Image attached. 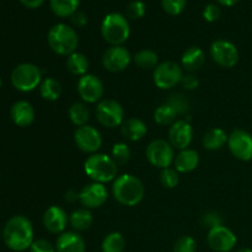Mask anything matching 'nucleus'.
I'll use <instances>...</instances> for the list:
<instances>
[{"instance_id": "nucleus-1", "label": "nucleus", "mask_w": 252, "mask_h": 252, "mask_svg": "<svg viewBox=\"0 0 252 252\" xmlns=\"http://www.w3.org/2000/svg\"><path fill=\"white\" fill-rule=\"evenodd\" d=\"M4 243L10 250L22 252L31 248L33 243V226L29 218L15 216L7 220L2 230Z\"/></svg>"}, {"instance_id": "nucleus-2", "label": "nucleus", "mask_w": 252, "mask_h": 252, "mask_svg": "<svg viewBox=\"0 0 252 252\" xmlns=\"http://www.w3.org/2000/svg\"><path fill=\"white\" fill-rule=\"evenodd\" d=\"M112 193L116 201L122 206L134 207L143 201L145 189L137 176L123 174L116 177L112 185Z\"/></svg>"}, {"instance_id": "nucleus-3", "label": "nucleus", "mask_w": 252, "mask_h": 252, "mask_svg": "<svg viewBox=\"0 0 252 252\" xmlns=\"http://www.w3.org/2000/svg\"><path fill=\"white\" fill-rule=\"evenodd\" d=\"M84 170L94 182L106 184V182L115 181L117 177L118 165L113 161L110 155L96 153V154H91L85 160Z\"/></svg>"}, {"instance_id": "nucleus-4", "label": "nucleus", "mask_w": 252, "mask_h": 252, "mask_svg": "<svg viewBox=\"0 0 252 252\" xmlns=\"http://www.w3.org/2000/svg\"><path fill=\"white\" fill-rule=\"evenodd\" d=\"M49 47L59 56H70L79 46V37L75 30L66 24H57L49 30L47 36Z\"/></svg>"}, {"instance_id": "nucleus-5", "label": "nucleus", "mask_w": 252, "mask_h": 252, "mask_svg": "<svg viewBox=\"0 0 252 252\" xmlns=\"http://www.w3.org/2000/svg\"><path fill=\"white\" fill-rule=\"evenodd\" d=\"M101 34L111 46H122L130 34V26L127 16L120 12L106 15L101 24Z\"/></svg>"}, {"instance_id": "nucleus-6", "label": "nucleus", "mask_w": 252, "mask_h": 252, "mask_svg": "<svg viewBox=\"0 0 252 252\" xmlns=\"http://www.w3.org/2000/svg\"><path fill=\"white\" fill-rule=\"evenodd\" d=\"M42 83V71L36 64H19L11 73V84L16 90L29 93L38 88Z\"/></svg>"}, {"instance_id": "nucleus-7", "label": "nucleus", "mask_w": 252, "mask_h": 252, "mask_svg": "<svg viewBox=\"0 0 252 252\" xmlns=\"http://www.w3.org/2000/svg\"><path fill=\"white\" fill-rule=\"evenodd\" d=\"M96 118L103 127L115 128L125 122V111L121 103L113 98H103L97 103Z\"/></svg>"}, {"instance_id": "nucleus-8", "label": "nucleus", "mask_w": 252, "mask_h": 252, "mask_svg": "<svg viewBox=\"0 0 252 252\" xmlns=\"http://www.w3.org/2000/svg\"><path fill=\"white\" fill-rule=\"evenodd\" d=\"M147 159L153 166L167 169L174 164L175 149L169 142L164 139H155L147 147Z\"/></svg>"}, {"instance_id": "nucleus-9", "label": "nucleus", "mask_w": 252, "mask_h": 252, "mask_svg": "<svg viewBox=\"0 0 252 252\" xmlns=\"http://www.w3.org/2000/svg\"><path fill=\"white\" fill-rule=\"evenodd\" d=\"M182 76H184L182 66L175 62H162L154 69L153 80L155 85L161 90H170L181 83Z\"/></svg>"}, {"instance_id": "nucleus-10", "label": "nucleus", "mask_w": 252, "mask_h": 252, "mask_svg": "<svg viewBox=\"0 0 252 252\" xmlns=\"http://www.w3.org/2000/svg\"><path fill=\"white\" fill-rule=\"evenodd\" d=\"M211 57L219 66L233 68L238 64L240 54L234 43L226 39H217L211 46Z\"/></svg>"}, {"instance_id": "nucleus-11", "label": "nucleus", "mask_w": 252, "mask_h": 252, "mask_svg": "<svg viewBox=\"0 0 252 252\" xmlns=\"http://www.w3.org/2000/svg\"><path fill=\"white\" fill-rule=\"evenodd\" d=\"M74 142L76 147L88 154H96L102 145V137L95 127L83 126L74 132Z\"/></svg>"}, {"instance_id": "nucleus-12", "label": "nucleus", "mask_w": 252, "mask_h": 252, "mask_svg": "<svg viewBox=\"0 0 252 252\" xmlns=\"http://www.w3.org/2000/svg\"><path fill=\"white\" fill-rule=\"evenodd\" d=\"M76 90L81 100L88 103L100 102L105 93L102 81L94 74H86L81 76L78 81Z\"/></svg>"}, {"instance_id": "nucleus-13", "label": "nucleus", "mask_w": 252, "mask_h": 252, "mask_svg": "<svg viewBox=\"0 0 252 252\" xmlns=\"http://www.w3.org/2000/svg\"><path fill=\"white\" fill-rule=\"evenodd\" d=\"M132 62V56L129 51L123 46H111L105 51L102 56V65L106 70L111 73H120Z\"/></svg>"}, {"instance_id": "nucleus-14", "label": "nucleus", "mask_w": 252, "mask_h": 252, "mask_svg": "<svg viewBox=\"0 0 252 252\" xmlns=\"http://www.w3.org/2000/svg\"><path fill=\"white\" fill-rule=\"evenodd\" d=\"M228 147L236 159L243 161L252 159V135L246 130H233L228 137Z\"/></svg>"}, {"instance_id": "nucleus-15", "label": "nucleus", "mask_w": 252, "mask_h": 252, "mask_svg": "<svg viewBox=\"0 0 252 252\" xmlns=\"http://www.w3.org/2000/svg\"><path fill=\"white\" fill-rule=\"evenodd\" d=\"M236 241L235 234L224 225L211 229L207 235L208 246L216 252H230L235 248Z\"/></svg>"}, {"instance_id": "nucleus-16", "label": "nucleus", "mask_w": 252, "mask_h": 252, "mask_svg": "<svg viewBox=\"0 0 252 252\" xmlns=\"http://www.w3.org/2000/svg\"><path fill=\"white\" fill-rule=\"evenodd\" d=\"M108 192L106 189L105 185L93 182L89 184L79 192V202L85 207L86 209L98 208L103 206L107 201Z\"/></svg>"}, {"instance_id": "nucleus-17", "label": "nucleus", "mask_w": 252, "mask_h": 252, "mask_svg": "<svg viewBox=\"0 0 252 252\" xmlns=\"http://www.w3.org/2000/svg\"><path fill=\"white\" fill-rule=\"evenodd\" d=\"M193 139V129L189 121L179 120L171 125L169 130V143L174 149H187Z\"/></svg>"}, {"instance_id": "nucleus-18", "label": "nucleus", "mask_w": 252, "mask_h": 252, "mask_svg": "<svg viewBox=\"0 0 252 252\" xmlns=\"http://www.w3.org/2000/svg\"><path fill=\"white\" fill-rule=\"evenodd\" d=\"M69 223V218L65 211L58 206H52L44 212L43 225L46 230L52 234H63L66 225Z\"/></svg>"}, {"instance_id": "nucleus-19", "label": "nucleus", "mask_w": 252, "mask_h": 252, "mask_svg": "<svg viewBox=\"0 0 252 252\" xmlns=\"http://www.w3.org/2000/svg\"><path fill=\"white\" fill-rule=\"evenodd\" d=\"M57 252H85L86 245L83 236L75 231H64L56 241Z\"/></svg>"}, {"instance_id": "nucleus-20", "label": "nucleus", "mask_w": 252, "mask_h": 252, "mask_svg": "<svg viewBox=\"0 0 252 252\" xmlns=\"http://www.w3.org/2000/svg\"><path fill=\"white\" fill-rule=\"evenodd\" d=\"M10 116L19 127H29L34 121V110L29 101H17L10 110Z\"/></svg>"}, {"instance_id": "nucleus-21", "label": "nucleus", "mask_w": 252, "mask_h": 252, "mask_svg": "<svg viewBox=\"0 0 252 252\" xmlns=\"http://www.w3.org/2000/svg\"><path fill=\"white\" fill-rule=\"evenodd\" d=\"M199 164V154L193 149L180 150L179 154L175 155L174 166L177 172L187 174L197 169Z\"/></svg>"}, {"instance_id": "nucleus-22", "label": "nucleus", "mask_w": 252, "mask_h": 252, "mask_svg": "<svg viewBox=\"0 0 252 252\" xmlns=\"http://www.w3.org/2000/svg\"><path fill=\"white\" fill-rule=\"evenodd\" d=\"M206 62V54L199 47H189L181 57V66L189 73L199 70Z\"/></svg>"}, {"instance_id": "nucleus-23", "label": "nucleus", "mask_w": 252, "mask_h": 252, "mask_svg": "<svg viewBox=\"0 0 252 252\" xmlns=\"http://www.w3.org/2000/svg\"><path fill=\"white\" fill-rule=\"evenodd\" d=\"M121 132L126 139L130 140V142H137V140L144 138L148 132V128L147 125L139 118H129L122 123Z\"/></svg>"}, {"instance_id": "nucleus-24", "label": "nucleus", "mask_w": 252, "mask_h": 252, "mask_svg": "<svg viewBox=\"0 0 252 252\" xmlns=\"http://www.w3.org/2000/svg\"><path fill=\"white\" fill-rule=\"evenodd\" d=\"M228 137L225 130H223L221 128H212L208 132L204 134L203 137V147L207 150H219L225 145V143H228Z\"/></svg>"}, {"instance_id": "nucleus-25", "label": "nucleus", "mask_w": 252, "mask_h": 252, "mask_svg": "<svg viewBox=\"0 0 252 252\" xmlns=\"http://www.w3.org/2000/svg\"><path fill=\"white\" fill-rule=\"evenodd\" d=\"M94 218L89 209H76L69 217V224L75 231H85L93 225Z\"/></svg>"}, {"instance_id": "nucleus-26", "label": "nucleus", "mask_w": 252, "mask_h": 252, "mask_svg": "<svg viewBox=\"0 0 252 252\" xmlns=\"http://www.w3.org/2000/svg\"><path fill=\"white\" fill-rule=\"evenodd\" d=\"M66 68L73 75L84 76L89 70V59L85 54L74 52L66 58Z\"/></svg>"}, {"instance_id": "nucleus-27", "label": "nucleus", "mask_w": 252, "mask_h": 252, "mask_svg": "<svg viewBox=\"0 0 252 252\" xmlns=\"http://www.w3.org/2000/svg\"><path fill=\"white\" fill-rule=\"evenodd\" d=\"M80 0H49L51 10L58 17L73 16L78 11Z\"/></svg>"}, {"instance_id": "nucleus-28", "label": "nucleus", "mask_w": 252, "mask_h": 252, "mask_svg": "<svg viewBox=\"0 0 252 252\" xmlns=\"http://www.w3.org/2000/svg\"><path fill=\"white\" fill-rule=\"evenodd\" d=\"M68 116L73 125H75L76 127H83L88 125L90 120V111L84 102H75L69 108Z\"/></svg>"}, {"instance_id": "nucleus-29", "label": "nucleus", "mask_w": 252, "mask_h": 252, "mask_svg": "<svg viewBox=\"0 0 252 252\" xmlns=\"http://www.w3.org/2000/svg\"><path fill=\"white\" fill-rule=\"evenodd\" d=\"M39 94L47 101H57L62 95V86L54 78H46L39 85Z\"/></svg>"}, {"instance_id": "nucleus-30", "label": "nucleus", "mask_w": 252, "mask_h": 252, "mask_svg": "<svg viewBox=\"0 0 252 252\" xmlns=\"http://www.w3.org/2000/svg\"><path fill=\"white\" fill-rule=\"evenodd\" d=\"M133 61L139 68L145 69V70L155 69L159 65V57L152 49H142V51H139L133 57Z\"/></svg>"}, {"instance_id": "nucleus-31", "label": "nucleus", "mask_w": 252, "mask_h": 252, "mask_svg": "<svg viewBox=\"0 0 252 252\" xmlns=\"http://www.w3.org/2000/svg\"><path fill=\"white\" fill-rule=\"evenodd\" d=\"M126 249V239L123 235L117 231L110 233L101 244L102 252H123Z\"/></svg>"}, {"instance_id": "nucleus-32", "label": "nucleus", "mask_w": 252, "mask_h": 252, "mask_svg": "<svg viewBox=\"0 0 252 252\" xmlns=\"http://www.w3.org/2000/svg\"><path fill=\"white\" fill-rule=\"evenodd\" d=\"M177 113L169 103L159 106L154 112V120L160 126H171L176 122Z\"/></svg>"}, {"instance_id": "nucleus-33", "label": "nucleus", "mask_w": 252, "mask_h": 252, "mask_svg": "<svg viewBox=\"0 0 252 252\" xmlns=\"http://www.w3.org/2000/svg\"><path fill=\"white\" fill-rule=\"evenodd\" d=\"M111 158L118 166H123L130 159V149L126 143H116L111 150Z\"/></svg>"}, {"instance_id": "nucleus-34", "label": "nucleus", "mask_w": 252, "mask_h": 252, "mask_svg": "<svg viewBox=\"0 0 252 252\" xmlns=\"http://www.w3.org/2000/svg\"><path fill=\"white\" fill-rule=\"evenodd\" d=\"M167 103L174 108L175 112L177 113V116L186 115L189 111V101L187 100L186 96H184L182 94H174V95L170 97V100L167 101Z\"/></svg>"}, {"instance_id": "nucleus-35", "label": "nucleus", "mask_w": 252, "mask_h": 252, "mask_svg": "<svg viewBox=\"0 0 252 252\" xmlns=\"http://www.w3.org/2000/svg\"><path fill=\"white\" fill-rule=\"evenodd\" d=\"M160 182L166 189H175L180 182L179 172L175 169H171V167L162 169L161 172H160Z\"/></svg>"}, {"instance_id": "nucleus-36", "label": "nucleus", "mask_w": 252, "mask_h": 252, "mask_svg": "<svg viewBox=\"0 0 252 252\" xmlns=\"http://www.w3.org/2000/svg\"><path fill=\"white\" fill-rule=\"evenodd\" d=\"M187 0H161V6L166 14L177 16L186 9Z\"/></svg>"}, {"instance_id": "nucleus-37", "label": "nucleus", "mask_w": 252, "mask_h": 252, "mask_svg": "<svg viewBox=\"0 0 252 252\" xmlns=\"http://www.w3.org/2000/svg\"><path fill=\"white\" fill-rule=\"evenodd\" d=\"M197 243L192 236L184 235L176 240L174 245V252H196Z\"/></svg>"}, {"instance_id": "nucleus-38", "label": "nucleus", "mask_w": 252, "mask_h": 252, "mask_svg": "<svg viewBox=\"0 0 252 252\" xmlns=\"http://www.w3.org/2000/svg\"><path fill=\"white\" fill-rule=\"evenodd\" d=\"M145 4L142 1V0H134V1L130 2L127 6V17L130 20H138L142 19L145 15Z\"/></svg>"}, {"instance_id": "nucleus-39", "label": "nucleus", "mask_w": 252, "mask_h": 252, "mask_svg": "<svg viewBox=\"0 0 252 252\" xmlns=\"http://www.w3.org/2000/svg\"><path fill=\"white\" fill-rule=\"evenodd\" d=\"M201 221H202V225H203L204 228L209 229V230H211V229L217 228V226L223 225V224H221L220 216H219L217 212H213V211L207 212V213L202 217Z\"/></svg>"}, {"instance_id": "nucleus-40", "label": "nucleus", "mask_w": 252, "mask_h": 252, "mask_svg": "<svg viewBox=\"0 0 252 252\" xmlns=\"http://www.w3.org/2000/svg\"><path fill=\"white\" fill-rule=\"evenodd\" d=\"M30 252H57L56 246L46 239H38L32 243Z\"/></svg>"}, {"instance_id": "nucleus-41", "label": "nucleus", "mask_w": 252, "mask_h": 252, "mask_svg": "<svg viewBox=\"0 0 252 252\" xmlns=\"http://www.w3.org/2000/svg\"><path fill=\"white\" fill-rule=\"evenodd\" d=\"M221 10L219 7V5L217 4H208L206 5L203 10V17L206 21L208 22H214L220 17Z\"/></svg>"}, {"instance_id": "nucleus-42", "label": "nucleus", "mask_w": 252, "mask_h": 252, "mask_svg": "<svg viewBox=\"0 0 252 252\" xmlns=\"http://www.w3.org/2000/svg\"><path fill=\"white\" fill-rule=\"evenodd\" d=\"M181 84L186 90L192 91V90H196V89L198 88L199 80L196 75H193L192 73H189V74H184Z\"/></svg>"}, {"instance_id": "nucleus-43", "label": "nucleus", "mask_w": 252, "mask_h": 252, "mask_svg": "<svg viewBox=\"0 0 252 252\" xmlns=\"http://www.w3.org/2000/svg\"><path fill=\"white\" fill-rule=\"evenodd\" d=\"M71 21L75 26L78 27H84L88 24V16L85 15V12L83 11H76L75 14L71 16Z\"/></svg>"}, {"instance_id": "nucleus-44", "label": "nucleus", "mask_w": 252, "mask_h": 252, "mask_svg": "<svg viewBox=\"0 0 252 252\" xmlns=\"http://www.w3.org/2000/svg\"><path fill=\"white\" fill-rule=\"evenodd\" d=\"M20 2L29 9H37L43 4L44 0H20Z\"/></svg>"}, {"instance_id": "nucleus-45", "label": "nucleus", "mask_w": 252, "mask_h": 252, "mask_svg": "<svg viewBox=\"0 0 252 252\" xmlns=\"http://www.w3.org/2000/svg\"><path fill=\"white\" fill-rule=\"evenodd\" d=\"M65 201L68 202L79 201V193L74 191V189H69V191L65 193Z\"/></svg>"}, {"instance_id": "nucleus-46", "label": "nucleus", "mask_w": 252, "mask_h": 252, "mask_svg": "<svg viewBox=\"0 0 252 252\" xmlns=\"http://www.w3.org/2000/svg\"><path fill=\"white\" fill-rule=\"evenodd\" d=\"M217 1H218L219 4L224 5V6H233V5H235L239 0H217Z\"/></svg>"}, {"instance_id": "nucleus-47", "label": "nucleus", "mask_w": 252, "mask_h": 252, "mask_svg": "<svg viewBox=\"0 0 252 252\" xmlns=\"http://www.w3.org/2000/svg\"><path fill=\"white\" fill-rule=\"evenodd\" d=\"M235 252H252V250L251 249H240V250H238Z\"/></svg>"}, {"instance_id": "nucleus-48", "label": "nucleus", "mask_w": 252, "mask_h": 252, "mask_svg": "<svg viewBox=\"0 0 252 252\" xmlns=\"http://www.w3.org/2000/svg\"><path fill=\"white\" fill-rule=\"evenodd\" d=\"M0 88H1V79H0Z\"/></svg>"}, {"instance_id": "nucleus-49", "label": "nucleus", "mask_w": 252, "mask_h": 252, "mask_svg": "<svg viewBox=\"0 0 252 252\" xmlns=\"http://www.w3.org/2000/svg\"><path fill=\"white\" fill-rule=\"evenodd\" d=\"M1 235H2V234H1V230H0V238H1Z\"/></svg>"}]
</instances>
